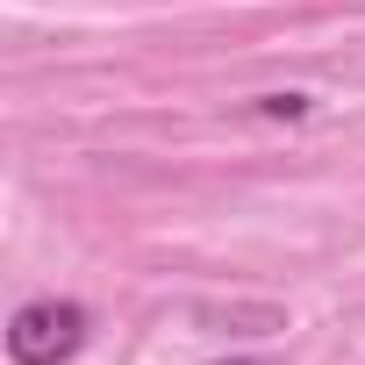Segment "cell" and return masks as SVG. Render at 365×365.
I'll return each mask as SVG.
<instances>
[{
	"label": "cell",
	"mask_w": 365,
	"mask_h": 365,
	"mask_svg": "<svg viewBox=\"0 0 365 365\" xmlns=\"http://www.w3.org/2000/svg\"><path fill=\"white\" fill-rule=\"evenodd\" d=\"M215 365H272V358H215Z\"/></svg>",
	"instance_id": "3957f363"
},
{
	"label": "cell",
	"mask_w": 365,
	"mask_h": 365,
	"mask_svg": "<svg viewBox=\"0 0 365 365\" xmlns=\"http://www.w3.org/2000/svg\"><path fill=\"white\" fill-rule=\"evenodd\" d=\"M86 351V308L79 301H22L8 315V358L15 365H65Z\"/></svg>",
	"instance_id": "6da1fadb"
},
{
	"label": "cell",
	"mask_w": 365,
	"mask_h": 365,
	"mask_svg": "<svg viewBox=\"0 0 365 365\" xmlns=\"http://www.w3.org/2000/svg\"><path fill=\"white\" fill-rule=\"evenodd\" d=\"M258 108H265V115H308V93H265Z\"/></svg>",
	"instance_id": "7a4b0ae2"
}]
</instances>
